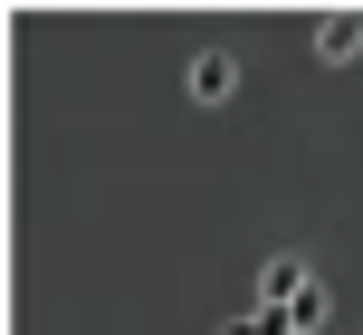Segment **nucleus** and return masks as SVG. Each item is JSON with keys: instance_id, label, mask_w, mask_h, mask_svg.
<instances>
[{"instance_id": "nucleus-1", "label": "nucleus", "mask_w": 363, "mask_h": 335, "mask_svg": "<svg viewBox=\"0 0 363 335\" xmlns=\"http://www.w3.org/2000/svg\"><path fill=\"white\" fill-rule=\"evenodd\" d=\"M306 259H287V249H277V259H258V307H296V297H306Z\"/></svg>"}, {"instance_id": "nucleus-2", "label": "nucleus", "mask_w": 363, "mask_h": 335, "mask_svg": "<svg viewBox=\"0 0 363 335\" xmlns=\"http://www.w3.org/2000/svg\"><path fill=\"white\" fill-rule=\"evenodd\" d=\"M182 87H191V106H230V87H239V67H230V57H220V48H201V57H191V77H182Z\"/></svg>"}, {"instance_id": "nucleus-3", "label": "nucleus", "mask_w": 363, "mask_h": 335, "mask_svg": "<svg viewBox=\"0 0 363 335\" xmlns=\"http://www.w3.org/2000/svg\"><path fill=\"white\" fill-rule=\"evenodd\" d=\"M315 57H325V67L363 57V19H354V10H325V19H315Z\"/></svg>"}, {"instance_id": "nucleus-4", "label": "nucleus", "mask_w": 363, "mask_h": 335, "mask_svg": "<svg viewBox=\"0 0 363 335\" xmlns=\"http://www.w3.org/2000/svg\"><path fill=\"white\" fill-rule=\"evenodd\" d=\"M220 335H296V317H287V307H249V317H230Z\"/></svg>"}, {"instance_id": "nucleus-5", "label": "nucleus", "mask_w": 363, "mask_h": 335, "mask_svg": "<svg viewBox=\"0 0 363 335\" xmlns=\"http://www.w3.org/2000/svg\"><path fill=\"white\" fill-rule=\"evenodd\" d=\"M287 317H296V335H315V326H325V317H335V297H325V278H315V287H306V297H296V307H287Z\"/></svg>"}]
</instances>
